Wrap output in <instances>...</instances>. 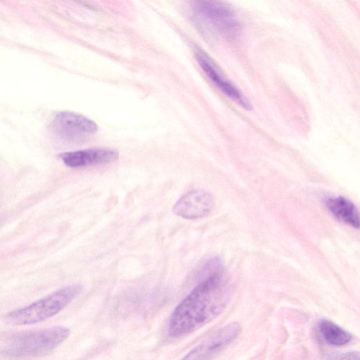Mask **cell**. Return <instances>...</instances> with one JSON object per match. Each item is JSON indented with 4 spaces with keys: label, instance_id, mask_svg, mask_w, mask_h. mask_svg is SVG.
<instances>
[{
    "label": "cell",
    "instance_id": "3957f363",
    "mask_svg": "<svg viewBox=\"0 0 360 360\" xmlns=\"http://www.w3.org/2000/svg\"><path fill=\"white\" fill-rule=\"evenodd\" d=\"M70 333V330L63 326L26 333L11 340L6 346L4 353L12 358L46 355L65 340Z\"/></svg>",
    "mask_w": 360,
    "mask_h": 360
},
{
    "label": "cell",
    "instance_id": "52a82bcc",
    "mask_svg": "<svg viewBox=\"0 0 360 360\" xmlns=\"http://www.w3.org/2000/svg\"><path fill=\"white\" fill-rule=\"evenodd\" d=\"M214 207L212 195L203 190H193L182 197L175 203L174 212L183 218L196 219L208 215Z\"/></svg>",
    "mask_w": 360,
    "mask_h": 360
},
{
    "label": "cell",
    "instance_id": "8fae6325",
    "mask_svg": "<svg viewBox=\"0 0 360 360\" xmlns=\"http://www.w3.org/2000/svg\"><path fill=\"white\" fill-rule=\"evenodd\" d=\"M318 329L323 340L333 346H343L352 340V335L334 322L323 319L320 321Z\"/></svg>",
    "mask_w": 360,
    "mask_h": 360
},
{
    "label": "cell",
    "instance_id": "ba28073f",
    "mask_svg": "<svg viewBox=\"0 0 360 360\" xmlns=\"http://www.w3.org/2000/svg\"><path fill=\"white\" fill-rule=\"evenodd\" d=\"M196 58L202 70L209 79L233 102L245 110H250L251 105L244 95L231 82H230L205 54L198 53Z\"/></svg>",
    "mask_w": 360,
    "mask_h": 360
},
{
    "label": "cell",
    "instance_id": "7c38bea8",
    "mask_svg": "<svg viewBox=\"0 0 360 360\" xmlns=\"http://www.w3.org/2000/svg\"><path fill=\"white\" fill-rule=\"evenodd\" d=\"M330 360H359L358 352L344 353L332 357Z\"/></svg>",
    "mask_w": 360,
    "mask_h": 360
},
{
    "label": "cell",
    "instance_id": "30bf717a",
    "mask_svg": "<svg viewBox=\"0 0 360 360\" xmlns=\"http://www.w3.org/2000/svg\"><path fill=\"white\" fill-rule=\"evenodd\" d=\"M325 205L328 212L338 220L353 228L359 227V214L355 205L342 196L326 199Z\"/></svg>",
    "mask_w": 360,
    "mask_h": 360
},
{
    "label": "cell",
    "instance_id": "9c48e42d",
    "mask_svg": "<svg viewBox=\"0 0 360 360\" xmlns=\"http://www.w3.org/2000/svg\"><path fill=\"white\" fill-rule=\"evenodd\" d=\"M117 151L106 148H90L60 154L63 163L72 168L109 163L118 158Z\"/></svg>",
    "mask_w": 360,
    "mask_h": 360
},
{
    "label": "cell",
    "instance_id": "5b68a950",
    "mask_svg": "<svg viewBox=\"0 0 360 360\" xmlns=\"http://www.w3.org/2000/svg\"><path fill=\"white\" fill-rule=\"evenodd\" d=\"M240 330L241 327L237 322L224 326L202 340L181 360H209L229 345Z\"/></svg>",
    "mask_w": 360,
    "mask_h": 360
},
{
    "label": "cell",
    "instance_id": "8992f818",
    "mask_svg": "<svg viewBox=\"0 0 360 360\" xmlns=\"http://www.w3.org/2000/svg\"><path fill=\"white\" fill-rule=\"evenodd\" d=\"M54 132L63 139L80 141L96 132V124L79 114L63 111L58 113L52 122Z\"/></svg>",
    "mask_w": 360,
    "mask_h": 360
},
{
    "label": "cell",
    "instance_id": "277c9868",
    "mask_svg": "<svg viewBox=\"0 0 360 360\" xmlns=\"http://www.w3.org/2000/svg\"><path fill=\"white\" fill-rule=\"evenodd\" d=\"M193 7L197 16L217 34L228 38L238 34L240 22L229 5L220 1H200Z\"/></svg>",
    "mask_w": 360,
    "mask_h": 360
},
{
    "label": "cell",
    "instance_id": "7a4b0ae2",
    "mask_svg": "<svg viewBox=\"0 0 360 360\" xmlns=\"http://www.w3.org/2000/svg\"><path fill=\"white\" fill-rule=\"evenodd\" d=\"M82 290L80 284L63 288L30 305L10 312L7 314V320L17 326L41 322L63 310Z\"/></svg>",
    "mask_w": 360,
    "mask_h": 360
},
{
    "label": "cell",
    "instance_id": "6da1fadb",
    "mask_svg": "<svg viewBox=\"0 0 360 360\" xmlns=\"http://www.w3.org/2000/svg\"><path fill=\"white\" fill-rule=\"evenodd\" d=\"M231 294L232 285L222 269L206 276L173 311L169 335H186L213 321L224 310Z\"/></svg>",
    "mask_w": 360,
    "mask_h": 360
}]
</instances>
